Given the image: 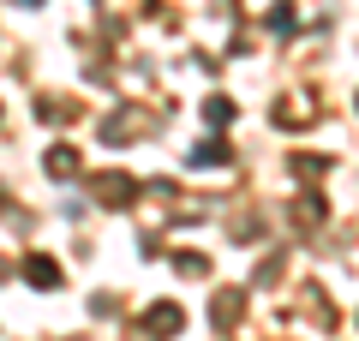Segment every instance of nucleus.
Instances as JSON below:
<instances>
[{
    "instance_id": "nucleus-1",
    "label": "nucleus",
    "mask_w": 359,
    "mask_h": 341,
    "mask_svg": "<svg viewBox=\"0 0 359 341\" xmlns=\"http://www.w3.org/2000/svg\"><path fill=\"white\" fill-rule=\"evenodd\" d=\"M96 198H102L108 210H120V203H132V198H138V186H132L126 174H96Z\"/></svg>"
},
{
    "instance_id": "nucleus-2",
    "label": "nucleus",
    "mask_w": 359,
    "mask_h": 341,
    "mask_svg": "<svg viewBox=\"0 0 359 341\" xmlns=\"http://www.w3.org/2000/svg\"><path fill=\"white\" fill-rule=\"evenodd\" d=\"M25 281H36L42 293L60 288V264H54V258H42V252H30V258H25Z\"/></svg>"
},
{
    "instance_id": "nucleus-3",
    "label": "nucleus",
    "mask_w": 359,
    "mask_h": 341,
    "mask_svg": "<svg viewBox=\"0 0 359 341\" xmlns=\"http://www.w3.org/2000/svg\"><path fill=\"white\" fill-rule=\"evenodd\" d=\"M48 174H54V180L78 174V150H66V144H54V150H48Z\"/></svg>"
},
{
    "instance_id": "nucleus-4",
    "label": "nucleus",
    "mask_w": 359,
    "mask_h": 341,
    "mask_svg": "<svg viewBox=\"0 0 359 341\" xmlns=\"http://www.w3.org/2000/svg\"><path fill=\"white\" fill-rule=\"evenodd\" d=\"M180 323H186V317H180V305H150V329H162V335H174Z\"/></svg>"
},
{
    "instance_id": "nucleus-5",
    "label": "nucleus",
    "mask_w": 359,
    "mask_h": 341,
    "mask_svg": "<svg viewBox=\"0 0 359 341\" xmlns=\"http://www.w3.org/2000/svg\"><path fill=\"white\" fill-rule=\"evenodd\" d=\"M204 120H210V126H228V120H233V102L210 96V102H204Z\"/></svg>"
},
{
    "instance_id": "nucleus-6",
    "label": "nucleus",
    "mask_w": 359,
    "mask_h": 341,
    "mask_svg": "<svg viewBox=\"0 0 359 341\" xmlns=\"http://www.w3.org/2000/svg\"><path fill=\"white\" fill-rule=\"evenodd\" d=\"M192 162H198V168H210V162H228V144H198V150H192Z\"/></svg>"
},
{
    "instance_id": "nucleus-7",
    "label": "nucleus",
    "mask_w": 359,
    "mask_h": 341,
    "mask_svg": "<svg viewBox=\"0 0 359 341\" xmlns=\"http://www.w3.org/2000/svg\"><path fill=\"white\" fill-rule=\"evenodd\" d=\"M353 102H359V96H353Z\"/></svg>"
}]
</instances>
